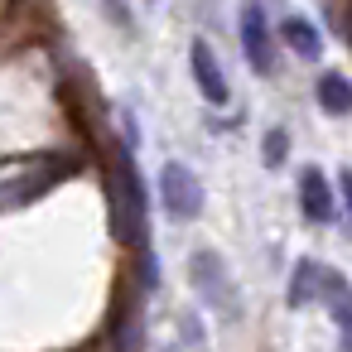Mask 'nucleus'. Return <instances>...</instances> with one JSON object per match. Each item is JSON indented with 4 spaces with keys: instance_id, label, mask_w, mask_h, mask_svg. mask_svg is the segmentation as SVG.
<instances>
[{
    "instance_id": "nucleus-1",
    "label": "nucleus",
    "mask_w": 352,
    "mask_h": 352,
    "mask_svg": "<svg viewBox=\"0 0 352 352\" xmlns=\"http://www.w3.org/2000/svg\"><path fill=\"white\" fill-rule=\"evenodd\" d=\"M111 222L121 241H145V222H150V203H145V179L126 155H116V179H111Z\"/></svg>"
},
{
    "instance_id": "nucleus-2",
    "label": "nucleus",
    "mask_w": 352,
    "mask_h": 352,
    "mask_svg": "<svg viewBox=\"0 0 352 352\" xmlns=\"http://www.w3.org/2000/svg\"><path fill=\"white\" fill-rule=\"evenodd\" d=\"M188 280H193V294L217 314V318H241V299H236V289H232V275H227V261L217 256V251H193L188 256Z\"/></svg>"
},
{
    "instance_id": "nucleus-3",
    "label": "nucleus",
    "mask_w": 352,
    "mask_h": 352,
    "mask_svg": "<svg viewBox=\"0 0 352 352\" xmlns=\"http://www.w3.org/2000/svg\"><path fill=\"white\" fill-rule=\"evenodd\" d=\"M160 203H164L169 217L193 222V217L203 212V184H198V174H193L188 164L169 160V164L160 169Z\"/></svg>"
},
{
    "instance_id": "nucleus-4",
    "label": "nucleus",
    "mask_w": 352,
    "mask_h": 352,
    "mask_svg": "<svg viewBox=\"0 0 352 352\" xmlns=\"http://www.w3.org/2000/svg\"><path fill=\"white\" fill-rule=\"evenodd\" d=\"M241 54L256 78L275 73V39H270V20L261 0H241Z\"/></svg>"
},
{
    "instance_id": "nucleus-5",
    "label": "nucleus",
    "mask_w": 352,
    "mask_h": 352,
    "mask_svg": "<svg viewBox=\"0 0 352 352\" xmlns=\"http://www.w3.org/2000/svg\"><path fill=\"white\" fill-rule=\"evenodd\" d=\"M188 73H193V87H198V97L208 107H227L232 102V82H227V73H222V63H217L208 39L188 44Z\"/></svg>"
},
{
    "instance_id": "nucleus-6",
    "label": "nucleus",
    "mask_w": 352,
    "mask_h": 352,
    "mask_svg": "<svg viewBox=\"0 0 352 352\" xmlns=\"http://www.w3.org/2000/svg\"><path fill=\"white\" fill-rule=\"evenodd\" d=\"M299 208H304V217H309V222H333L338 198H333L328 174H323V169H304V174H299Z\"/></svg>"
},
{
    "instance_id": "nucleus-7",
    "label": "nucleus",
    "mask_w": 352,
    "mask_h": 352,
    "mask_svg": "<svg viewBox=\"0 0 352 352\" xmlns=\"http://www.w3.org/2000/svg\"><path fill=\"white\" fill-rule=\"evenodd\" d=\"M280 39H285L289 54H299V58H318V54H323V34H318V25H314L309 15H285Z\"/></svg>"
},
{
    "instance_id": "nucleus-8",
    "label": "nucleus",
    "mask_w": 352,
    "mask_h": 352,
    "mask_svg": "<svg viewBox=\"0 0 352 352\" xmlns=\"http://www.w3.org/2000/svg\"><path fill=\"white\" fill-rule=\"evenodd\" d=\"M323 275H328V265L323 261H294V275H289V304L294 309H304V304H318V289H323Z\"/></svg>"
},
{
    "instance_id": "nucleus-9",
    "label": "nucleus",
    "mask_w": 352,
    "mask_h": 352,
    "mask_svg": "<svg viewBox=\"0 0 352 352\" xmlns=\"http://www.w3.org/2000/svg\"><path fill=\"white\" fill-rule=\"evenodd\" d=\"M318 304H328V314H333L338 328H352V285H347V275H338L333 265H328V275H323Z\"/></svg>"
},
{
    "instance_id": "nucleus-10",
    "label": "nucleus",
    "mask_w": 352,
    "mask_h": 352,
    "mask_svg": "<svg viewBox=\"0 0 352 352\" xmlns=\"http://www.w3.org/2000/svg\"><path fill=\"white\" fill-rule=\"evenodd\" d=\"M318 107H323L328 116H347V111H352V82H347L342 73H323V78H318Z\"/></svg>"
},
{
    "instance_id": "nucleus-11",
    "label": "nucleus",
    "mask_w": 352,
    "mask_h": 352,
    "mask_svg": "<svg viewBox=\"0 0 352 352\" xmlns=\"http://www.w3.org/2000/svg\"><path fill=\"white\" fill-rule=\"evenodd\" d=\"M179 338H184V342H188L193 352H212V347H208V328H203V318H198L193 309H188V314L179 318Z\"/></svg>"
},
{
    "instance_id": "nucleus-12",
    "label": "nucleus",
    "mask_w": 352,
    "mask_h": 352,
    "mask_svg": "<svg viewBox=\"0 0 352 352\" xmlns=\"http://www.w3.org/2000/svg\"><path fill=\"white\" fill-rule=\"evenodd\" d=\"M285 145H289V135L285 131H270L265 135V164H285Z\"/></svg>"
},
{
    "instance_id": "nucleus-13",
    "label": "nucleus",
    "mask_w": 352,
    "mask_h": 352,
    "mask_svg": "<svg viewBox=\"0 0 352 352\" xmlns=\"http://www.w3.org/2000/svg\"><path fill=\"white\" fill-rule=\"evenodd\" d=\"M107 15H111L116 25H126V30H131V15H126V0H107Z\"/></svg>"
},
{
    "instance_id": "nucleus-14",
    "label": "nucleus",
    "mask_w": 352,
    "mask_h": 352,
    "mask_svg": "<svg viewBox=\"0 0 352 352\" xmlns=\"http://www.w3.org/2000/svg\"><path fill=\"white\" fill-rule=\"evenodd\" d=\"M338 188H342V203H347V212H352V169H342V179H338Z\"/></svg>"
},
{
    "instance_id": "nucleus-15",
    "label": "nucleus",
    "mask_w": 352,
    "mask_h": 352,
    "mask_svg": "<svg viewBox=\"0 0 352 352\" xmlns=\"http://www.w3.org/2000/svg\"><path fill=\"white\" fill-rule=\"evenodd\" d=\"M342 352H352V328H342V342H338Z\"/></svg>"
},
{
    "instance_id": "nucleus-16",
    "label": "nucleus",
    "mask_w": 352,
    "mask_h": 352,
    "mask_svg": "<svg viewBox=\"0 0 352 352\" xmlns=\"http://www.w3.org/2000/svg\"><path fill=\"white\" fill-rule=\"evenodd\" d=\"M160 352H184V347H179V342H164V347H160Z\"/></svg>"
}]
</instances>
